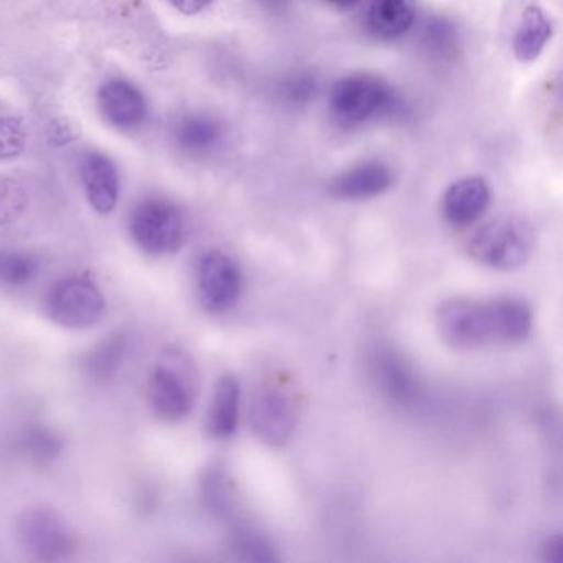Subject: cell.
Here are the masks:
<instances>
[{
	"mask_svg": "<svg viewBox=\"0 0 563 563\" xmlns=\"http://www.w3.org/2000/svg\"><path fill=\"white\" fill-rule=\"evenodd\" d=\"M332 120L345 130H354L368 121L400 120L408 107L394 87L371 74L341 78L329 97Z\"/></svg>",
	"mask_w": 563,
	"mask_h": 563,
	"instance_id": "1",
	"label": "cell"
},
{
	"mask_svg": "<svg viewBox=\"0 0 563 563\" xmlns=\"http://www.w3.org/2000/svg\"><path fill=\"white\" fill-rule=\"evenodd\" d=\"M299 390L285 374H269L258 380L250 397V424L253 433L268 444L283 446L299 421Z\"/></svg>",
	"mask_w": 563,
	"mask_h": 563,
	"instance_id": "2",
	"label": "cell"
},
{
	"mask_svg": "<svg viewBox=\"0 0 563 563\" xmlns=\"http://www.w3.org/2000/svg\"><path fill=\"white\" fill-rule=\"evenodd\" d=\"M199 372L189 354L179 349L164 351L151 375V407L161 420L177 423L186 420L199 397Z\"/></svg>",
	"mask_w": 563,
	"mask_h": 563,
	"instance_id": "3",
	"label": "cell"
},
{
	"mask_svg": "<svg viewBox=\"0 0 563 563\" xmlns=\"http://www.w3.org/2000/svg\"><path fill=\"white\" fill-rule=\"evenodd\" d=\"M434 324L444 344L456 351H476L486 345L503 344L496 299H448L438 306Z\"/></svg>",
	"mask_w": 563,
	"mask_h": 563,
	"instance_id": "4",
	"label": "cell"
},
{
	"mask_svg": "<svg viewBox=\"0 0 563 563\" xmlns=\"http://www.w3.org/2000/svg\"><path fill=\"white\" fill-rule=\"evenodd\" d=\"M536 235L522 219H496L474 232L466 250L474 262L494 269H516L532 255Z\"/></svg>",
	"mask_w": 563,
	"mask_h": 563,
	"instance_id": "5",
	"label": "cell"
},
{
	"mask_svg": "<svg viewBox=\"0 0 563 563\" xmlns=\"http://www.w3.org/2000/svg\"><path fill=\"white\" fill-rule=\"evenodd\" d=\"M130 233L146 255H170L184 245L186 220L169 200H144L131 212Z\"/></svg>",
	"mask_w": 563,
	"mask_h": 563,
	"instance_id": "6",
	"label": "cell"
},
{
	"mask_svg": "<svg viewBox=\"0 0 563 563\" xmlns=\"http://www.w3.org/2000/svg\"><path fill=\"white\" fill-rule=\"evenodd\" d=\"M104 298L91 279L81 276L62 279L47 296V314L65 329H90L104 316Z\"/></svg>",
	"mask_w": 563,
	"mask_h": 563,
	"instance_id": "7",
	"label": "cell"
},
{
	"mask_svg": "<svg viewBox=\"0 0 563 563\" xmlns=\"http://www.w3.org/2000/svg\"><path fill=\"white\" fill-rule=\"evenodd\" d=\"M19 542L25 552L45 562L64 560L75 550L74 533L64 517L47 507H31L15 523Z\"/></svg>",
	"mask_w": 563,
	"mask_h": 563,
	"instance_id": "8",
	"label": "cell"
},
{
	"mask_svg": "<svg viewBox=\"0 0 563 563\" xmlns=\"http://www.w3.org/2000/svg\"><path fill=\"white\" fill-rule=\"evenodd\" d=\"M242 269L235 260L220 250H210L197 266V295L200 305L212 314L230 311L242 295Z\"/></svg>",
	"mask_w": 563,
	"mask_h": 563,
	"instance_id": "9",
	"label": "cell"
},
{
	"mask_svg": "<svg viewBox=\"0 0 563 563\" xmlns=\"http://www.w3.org/2000/svg\"><path fill=\"white\" fill-rule=\"evenodd\" d=\"M394 186V173L382 161H365L339 174L329 184V194L345 202H361L382 196Z\"/></svg>",
	"mask_w": 563,
	"mask_h": 563,
	"instance_id": "10",
	"label": "cell"
},
{
	"mask_svg": "<svg viewBox=\"0 0 563 563\" xmlns=\"http://www.w3.org/2000/svg\"><path fill=\"white\" fill-rule=\"evenodd\" d=\"M490 190L481 177H466L448 187L441 200L443 219L453 227L473 225L486 212Z\"/></svg>",
	"mask_w": 563,
	"mask_h": 563,
	"instance_id": "11",
	"label": "cell"
},
{
	"mask_svg": "<svg viewBox=\"0 0 563 563\" xmlns=\"http://www.w3.org/2000/svg\"><path fill=\"white\" fill-rule=\"evenodd\" d=\"M101 113L120 130H134L146 120L147 103L134 85L124 80H111L98 93Z\"/></svg>",
	"mask_w": 563,
	"mask_h": 563,
	"instance_id": "12",
	"label": "cell"
},
{
	"mask_svg": "<svg viewBox=\"0 0 563 563\" xmlns=\"http://www.w3.org/2000/svg\"><path fill=\"white\" fill-rule=\"evenodd\" d=\"M372 377L380 390L400 404H410L420 395V380L410 365L390 349H378L371 361Z\"/></svg>",
	"mask_w": 563,
	"mask_h": 563,
	"instance_id": "13",
	"label": "cell"
},
{
	"mask_svg": "<svg viewBox=\"0 0 563 563\" xmlns=\"http://www.w3.org/2000/svg\"><path fill=\"white\" fill-rule=\"evenodd\" d=\"M81 177L93 210L101 216L113 212L120 199V176L114 164L103 154H88L81 164Z\"/></svg>",
	"mask_w": 563,
	"mask_h": 563,
	"instance_id": "14",
	"label": "cell"
},
{
	"mask_svg": "<svg viewBox=\"0 0 563 563\" xmlns=\"http://www.w3.org/2000/svg\"><path fill=\"white\" fill-rule=\"evenodd\" d=\"M242 388L233 375H223L217 382L210 404L207 430L217 440H229L236 433L240 421Z\"/></svg>",
	"mask_w": 563,
	"mask_h": 563,
	"instance_id": "15",
	"label": "cell"
},
{
	"mask_svg": "<svg viewBox=\"0 0 563 563\" xmlns=\"http://www.w3.org/2000/svg\"><path fill=\"white\" fill-rule=\"evenodd\" d=\"M415 15V0H372L367 14L368 32L378 41H397L410 31Z\"/></svg>",
	"mask_w": 563,
	"mask_h": 563,
	"instance_id": "16",
	"label": "cell"
},
{
	"mask_svg": "<svg viewBox=\"0 0 563 563\" xmlns=\"http://www.w3.org/2000/svg\"><path fill=\"white\" fill-rule=\"evenodd\" d=\"M174 137L186 153L207 154L222 144L225 128L209 114H189L177 123Z\"/></svg>",
	"mask_w": 563,
	"mask_h": 563,
	"instance_id": "17",
	"label": "cell"
},
{
	"mask_svg": "<svg viewBox=\"0 0 563 563\" xmlns=\"http://www.w3.org/2000/svg\"><path fill=\"white\" fill-rule=\"evenodd\" d=\"M552 22L537 5L523 11L519 27L514 35V55L522 64L537 60L552 38Z\"/></svg>",
	"mask_w": 563,
	"mask_h": 563,
	"instance_id": "18",
	"label": "cell"
},
{
	"mask_svg": "<svg viewBox=\"0 0 563 563\" xmlns=\"http://www.w3.org/2000/svg\"><path fill=\"white\" fill-rule=\"evenodd\" d=\"M128 345H130V339H128L126 332H114V334L107 335L103 341L98 342L91 351L85 354L84 362H81L85 374L95 382L110 380L123 365Z\"/></svg>",
	"mask_w": 563,
	"mask_h": 563,
	"instance_id": "19",
	"label": "cell"
},
{
	"mask_svg": "<svg viewBox=\"0 0 563 563\" xmlns=\"http://www.w3.org/2000/svg\"><path fill=\"white\" fill-rule=\"evenodd\" d=\"M202 496L210 512L230 523L239 519L236 516L235 487L232 486L229 474L222 467L216 466L207 471L202 479Z\"/></svg>",
	"mask_w": 563,
	"mask_h": 563,
	"instance_id": "20",
	"label": "cell"
},
{
	"mask_svg": "<svg viewBox=\"0 0 563 563\" xmlns=\"http://www.w3.org/2000/svg\"><path fill=\"white\" fill-rule=\"evenodd\" d=\"M420 41L427 54L433 55L434 58H440V60H446V58L454 57L457 54L460 32L450 19L434 15V18L424 21L423 27H421Z\"/></svg>",
	"mask_w": 563,
	"mask_h": 563,
	"instance_id": "21",
	"label": "cell"
},
{
	"mask_svg": "<svg viewBox=\"0 0 563 563\" xmlns=\"http://www.w3.org/2000/svg\"><path fill=\"white\" fill-rule=\"evenodd\" d=\"M38 265L27 253H0V283L8 286H25L37 278Z\"/></svg>",
	"mask_w": 563,
	"mask_h": 563,
	"instance_id": "22",
	"label": "cell"
},
{
	"mask_svg": "<svg viewBox=\"0 0 563 563\" xmlns=\"http://www.w3.org/2000/svg\"><path fill=\"white\" fill-rule=\"evenodd\" d=\"M319 91V81L311 71H296L279 84L278 95L292 108L308 107Z\"/></svg>",
	"mask_w": 563,
	"mask_h": 563,
	"instance_id": "23",
	"label": "cell"
},
{
	"mask_svg": "<svg viewBox=\"0 0 563 563\" xmlns=\"http://www.w3.org/2000/svg\"><path fill=\"white\" fill-rule=\"evenodd\" d=\"M27 207V192L21 184L0 177V227L14 222Z\"/></svg>",
	"mask_w": 563,
	"mask_h": 563,
	"instance_id": "24",
	"label": "cell"
},
{
	"mask_svg": "<svg viewBox=\"0 0 563 563\" xmlns=\"http://www.w3.org/2000/svg\"><path fill=\"white\" fill-rule=\"evenodd\" d=\"M27 134L21 118L0 117V161L14 159L24 151Z\"/></svg>",
	"mask_w": 563,
	"mask_h": 563,
	"instance_id": "25",
	"label": "cell"
},
{
	"mask_svg": "<svg viewBox=\"0 0 563 563\" xmlns=\"http://www.w3.org/2000/svg\"><path fill=\"white\" fill-rule=\"evenodd\" d=\"M25 444L34 456L42 457V460H51V457L57 456L62 448V441L58 440L57 434L52 433L51 430H45V428L32 430L27 440H25Z\"/></svg>",
	"mask_w": 563,
	"mask_h": 563,
	"instance_id": "26",
	"label": "cell"
},
{
	"mask_svg": "<svg viewBox=\"0 0 563 563\" xmlns=\"http://www.w3.org/2000/svg\"><path fill=\"white\" fill-rule=\"evenodd\" d=\"M167 2L186 15L200 14L212 4V0H167Z\"/></svg>",
	"mask_w": 563,
	"mask_h": 563,
	"instance_id": "27",
	"label": "cell"
},
{
	"mask_svg": "<svg viewBox=\"0 0 563 563\" xmlns=\"http://www.w3.org/2000/svg\"><path fill=\"white\" fill-rule=\"evenodd\" d=\"M543 555L547 562L560 563L563 560V540L562 537H550L543 545Z\"/></svg>",
	"mask_w": 563,
	"mask_h": 563,
	"instance_id": "28",
	"label": "cell"
},
{
	"mask_svg": "<svg viewBox=\"0 0 563 563\" xmlns=\"http://www.w3.org/2000/svg\"><path fill=\"white\" fill-rule=\"evenodd\" d=\"M48 136H51L52 143L57 144V146L70 143V124L54 121V123H52L51 131H48Z\"/></svg>",
	"mask_w": 563,
	"mask_h": 563,
	"instance_id": "29",
	"label": "cell"
},
{
	"mask_svg": "<svg viewBox=\"0 0 563 563\" xmlns=\"http://www.w3.org/2000/svg\"><path fill=\"white\" fill-rule=\"evenodd\" d=\"M255 2L263 11L273 15L285 14L292 4V0H255Z\"/></svg>",
	"mask_w": 563,
	"mask_h": 563,
	"instance_id": "30",
	"label": "cell"
},
{
	"mask_svg": "<svg viewBox=\"0 0 563 563\" xmlns=\"http://www.w3.org/2000/svg\"><path fill=\"white\" fill-rule=\"evenodd\" d=\"M329 4L334 5L338 9H351L354 8L361 0H325Z\"/></svg>",
	"mask_w": 563,
	"mask_h": 563,
	"instance_id": "31",
	"label": "cell"
}]
</instances>
